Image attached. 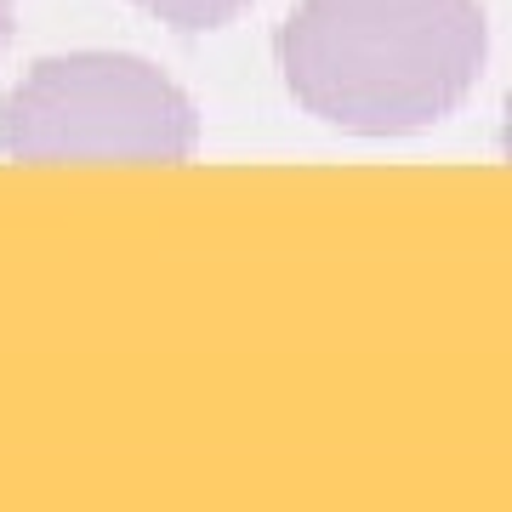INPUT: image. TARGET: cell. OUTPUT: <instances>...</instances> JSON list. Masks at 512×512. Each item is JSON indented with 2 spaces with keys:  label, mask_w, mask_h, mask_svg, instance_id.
I'll use <instances>...</instances> for the list:
<instances>
[{
  "label": "cell",
  "mask_w": 512,
  "mask_h": 512,
  "mask_svg": "<svg viewBox=\"0 0 512 512\" xmlns=\"http://www.w3.org/2000/svg\"><path fill=\"white\" fill-rule=\"evenodd\" d=\"M274 52L313 120L353 137H410L467 103L490 23L478 0H302Z\"/></svg>",
  "instance_id": "cell-1"
},
{
  "label": "cell",
  "mask_w": 512,
  "mask_h": 512,
  "mask_svg": "<svg viewBox=\"0 0 512 512\" xmlns=\"http://www.w3.org/2000/svg\"><path fill=\"white\" fill-rule=\"evenodd\" d=\"M200 143L188 92L131 52L40 57L0 97V154L12 160H160Z\"/></svg>",
  "instance_id": "cell-2"
},
{
  "label": "cell",
  "mask_w": 512,
  "mask_h": 512,
  "mask_svg": "<svg viewBox=\"0 0 512 512\" xmlns=\"http://www.w3.org/2000/svg\"><path fill=\"white\" fill-rule=\"evenodd\" d=\"M131 6L154 12L160 23L183 29V35H200V29H222V23H234L251 0H131Z\"/></svg>",
  "instance_id": "cell-3"
},
{
  "label": "cell",
  "mask_w": 512,
  "mask_h": 512,
  "mask_svg": "<svg viewBox=\"0 0 512 512\" xmlns=\"http://www.w3.org/2000/svg\"><path fill=\"white\" fill-rule=\"evenodd\" d=\"M12 23H18V0H0V52L12 46Z\"/></svg>",
  "instance_id": "cell-4"
},
{
  "label": "cell",
  "mask_w": 512,
  "mask_h": 512,
  "mask_svg": "<svg viewBox=\"0 0 512 512\" xmlns=\"http://www.w3.org/2000/svg\"><path fill=\"white\" fill-rule=\"evenodd\" d=\"M501 154L512 160V92H507V109H501Z\"/></svg>",
  "instance_id": "cell-5"
}]
</instances>
